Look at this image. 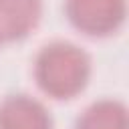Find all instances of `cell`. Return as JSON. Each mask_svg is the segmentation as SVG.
I'll list each match as a JSON object with an SVG mask.
<instances>
[{
	"label": "cell",
	"instance_id": "cell-1",
	"mask_svg": "<svg viewBox=\"0 0 129 129\" xmlns=\"http://www.w3.org/2000/svg\"><path fill=\"white\" fill-rule=\"evenodd\" d=\"M93 75L91 54L71 40H50L34 56L32 77L40 93L54 101L81 95Z\"/></svg>",
	"mask_w": 129,
	"mask_h": 129
},
{
	"label": "cell",
	"instance_id": "cell-2",
	"mask_svg": "<svg viewBox=\"0 0 129 129\" xmlns=\"http://www.w3.org/2000/svg\"><path fill=\"white\" fill-rule=\"evenodd\" d=\"M62 10L69 24L91 38L113 36L127 20V0H64Z\"/></svg>",
	"mask_w": 129,
	"mask_h": 129
},
{
	"label": "cell",
	"instance_id": "cell-3",
	"mask_svg": "<svg viewBox=\"0 0 129 129\" xmlns=\"http://www.w3.org/2000/svg\"><path fill=\"white\" fill-rule=\"evenodd\" d=\"M0 129H54V119L40 99L10 93L0 101Z\"/></svg>",
	"mask_w": 129,
	"mask_h": 129
},
{
	"label": "cell",
	"instance_id": "cell-4",
	"mask_svg": "<svg viewBox=\"0 0 129 129\" xmlns=\"http://www.w3.org/2000/svg\"><path fill=\"white\" fill-rule=\"evenodd\" d=\"M42 0H0V42H18L36 30Z\"/></svg>",
	"mask_w": 129,
	"mask_h": 129
},
{
	"label": "cell",
	"instance_id": "cell-5",
	"mask_svg": "<svg viewBox=\"0 0 129 129\" xmlns=\"http://www.w3.org/2000/svg\"><path fill=\"white\" fill-rule=\"evenodd\" d=\"M73 129H129L127 107L113 97L97 99L81 111Z\"/></svg>",
	"mask_w": 129,
	"mask_h": 129
},
{
	"label": "cell",
	"instance_id": "cell-6",
	"mask_svg": "<svg viewBox=\"0 0 129 129\" xmlns=\"http://www.w3.org/2000/svg\"><path fill=\"white\" fill-rule=\"evenodd\" d=\"M0 44H2V42H0Z\"/></svg>",
	"mask_w": 129,
	"mask_h": 129
}]
</instances>
